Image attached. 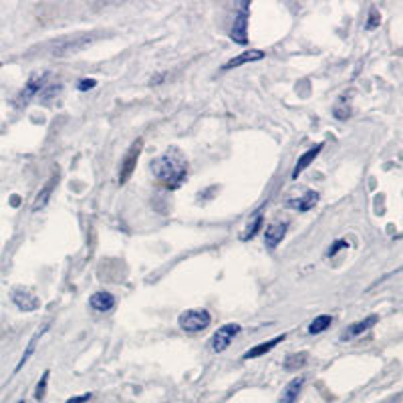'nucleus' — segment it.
<instances>
[{"label":"nucleus","mask_w":403,"mask_h":403,"mask_svg":"<svg viewBox=\"0 0 403 403\" xmlns=\"http://www.w3.org/2000/svg\"><path fill=\"white\" fill-rule=\"evenodd\" d=\"M331 325H333V315L315 316V321H311V325H309V335H321Z\"/></svg>","instance_id":"18"},{"label":"nucleus","mask_w":403,"mask_h":403,"mask_svg":"<svg viewBox=\"0 0 403 403\" xmlns=\"http://www.w3.org/2000/svg\"><path fill=\"white\" fill-rule=\"evenodd\" d=\"M45 81H47V73H43V75H37V77H33L28 83H26V87H25V91H23V99H31L33 95H37V93H40L43 91V87H45Z\"/></svg>","instance_id":"17"},{"label":"nucleus","mask_w":403,"mask_h":403,"mask_svg":"<svg viewBox=\"0 0 403 403\" xmlns=\"http://www.w3.org/2000/svg\"><path fill=\"white\" fill-rule=\"evenodd\" d=\"M302 385H304V377H297L290 381L289 385L282 390V395H280V399L278 403H294L299 399V393H301Z\"/></svg>","instance_id":"16"},{"label":"nucleus","mask_w":403,"mask_h":403,"mask_svg":"<svg viewBox=\"0 0 403 403\" xmlns=\"http://www.w3.org/2000/svg\"><path fill=\"white\" fill-rule=\"evenodd\" d=\"M379 23H381V14L377 13V9H371V11H369V16H367L365 28L367 31H373V28H377Z\"/></svg>","instance_id":"24"},{"label":"nucleus","mask_w":403,"mask_h":403,"mask_svg":"<svg viewBox=\"0 0 403 403\" xmlns=\"http://www.w3.org/2000/svg\"><path fill=\"white\" fill-rule=\"evenodd\" d=\"M47 329H49V323L47 325H43V327H38L37 329V333L31 337V341H28V345H26V351L23 353V357H21V361H18V365H16V369L14 371H21L23 367H25V363L33 357V353L37 351V345H38V341H40V337L47 333Z\"/></svg>","instance_id":"15"},{"label":"nucleus","mask_w":403,"mask_h":403,"mask_svg":"<svg viewBox=\"0 0 403 403\" xmlns=\"http://www.w3.org/2000/svg\"><path fill=\"white\" fill-rule=\"evenodd\" d=\"M263 222H265V216L263 214H256L254 218H252V222L246 226V230L242 232V236H240V240H250L254 238L258 232H260V228H263Z\"/></svg>","instance_id":"20"},{"label":"nucleus","mask_w":403,"mask_h":403,"mask_svg":"<svg viewBox=\"0 0 403 403\" xmlns=\"http://www.w3.org/2000/svg\"><path fill=\"white\" fill-rule=\"evenodd\" d=\"M323 148H325V143H316L315 148H311V150H307L304 153H302L301 158H299V162H297V165H294V170H292V180H297V177L301 176L302 172L309 167V165L313 164L316 160V155L323 151Z\"/></svg>","instance_id":"11"},{"label":"nucleus","mask_w":403,"mask_h":403,"mask_svg":"<svg viewBox=\"0 0 403 403\" xmlns=\"http://www.w3.org/2000/svg\"><path fill=\"white\" fill-rule=\"evenodd\" d=\"M57 182H59V172L57 174H53L49 177V182L40 188V192L37 194V198H35V204H33V212H38V210H43L47 204H49L50 196H53V189L57 186Z\"/></svg>","instance_id":"12"},{"label":"nucleus","mask_w":403,"mask_h":403,"mask_svg":"<svg viewBox=\"0 0 403 403\" xmlns=\"http://www.w3.org/2000/svg\"><path fill=\"white\" fill-rule=\"evenodd\" d=\"M377 321H379L377 315H369L367 319H361V321L353 323V325H349V327L345 329V333L341 335V341H351L355 339V337H359V335H363V333L373 327Z\"/></svg>","instance_id":"9"},{"label":"nucleus","mask_w":403,"mask_h":403,"mask_svg":"<svg viewBox=\"0 0 403 403\" xmlns=\"http://www.w3.org/2000/svg\"><path fill=\"white\" fill-rule=\"evenodd\" d=\"M141 150H143V139L138 138L127 150L126 158L121 160V172H119V186H126L129 182V177L133 176L136 167H138V160L141 155Z\"/></svg>","instance_id":"3"},{"label":"nucleus","mask_w":403,"mask_h":403,"mask_svg":"<svg viewBox=\"0 0 403 403\" xmlns=\"http://www.w3.org/2000/svg\"><path fill=\"white\" fill-rule=\"evenodd\" d=\"M95 85H97L95 79H81L79 85H77V89H79V91H89V89H93Z\"/></svg>","instance_id":"26"},{"label":"nucleus","mask_w":403,"mask_h":403,"mask_svg":"<svg viewBox=\"0 0 403 403\" xmlns=\"http://www.w3.org/2000/svg\"><path fill=\"white\" fill-rule=\"evenodd\" d=\"M91 395H93V393H83L81 397H71V399H67L65 403H85L91 399Z\"/></svg>","instance_id":"27"},{"label":"nucleus","mask_w":403,"mask_h":403,"mask_svg":"<svg viewBox=\"0 0 403 403\" xmlns=\"http://www.w3.org/2000/svg\"><path fill=\"white\" fill-rule=\"evenodd\" d=\"M307 359H309V355L304 351L292 353V355L287 357V361H285V369H287V371H297V369L307 365Z\"/></svg>","instance_id":"19"},{"label":"nucleus","mask_w":403,"mask_h":403,"mask_svg":"<svg viewBox=\"0 0 403 403\" xmlns=\"http://www.w3.org/2000/svg\"><path fill=\"white\" fill-rule=\"evenodd\" d=\"M210 323H212V315L206 309H188L177 316V325L184 333H200L210 327Z\"/></svg>","instance_id":"2"},{"label":"nucleus","mask_w":403,"mask_h":403,"mask_svg":"<svg viewBox=\"0 0 403 403\" xmlns=\"http://www.w3.org/2000/svg\"><path fill=\"white\" fill-rule=\"evenodd\" d=\"M316 202H319V194H316L315 189H307L302 198H299V200H289L287 206H289V208H294V210H299V212H309V210L315 208Z\"/></svg>","instance_id":"14"},{"label":"nucleus","mask_w":403,"mask_h":403,"mask_svg":"<svg viewBox=\"0 0 403 403\" xmlns=\"http://www.w3.org/2000/svg\"><path fill=\"white\" fill-rule=\"evenodd\" d=\"M242 331L238 323H228V325H222L214 333V337L210 341V349L214 353H224L230 347V343L238 337V333Z\"/></svg>","instance_id":"4"},{"label":"nucleus","mask_w":403,"mask_h":403,"mask_svg":"<svg viewBox=\"0 0 403 403\" xmlns=\"http://www.w3.org/2000/svg\"><path fill=\"white\" fill-rule=\"evenodd\" d=\"M61 89H63L61 83H57V85H49V87H43V91H40V99L45 101V103H49L50 99H55V97L61 93Z\"/></svg>","instance_id":"22"},{"label":"nucleus","mask_w":403,"mask_h":403,"mask_svg":"<svg viewBox=\"0 0 403 403\" xmlns=\"http://www.w3.org/2000/svg\"><path fill=\"white\" fill-rule=\"evenodd\" d=\"M151 174L167 189H177L188 180V160L176 148L167 150L155 160H151Z\"/></svg>","instance_id":"1"},{"label":"nucleus","mask_w":403,"mask_h":403,"mask_svg":"<svg viewBox=\"0 0 403 403\" xmlns=\"http://www.w3.org/2000/svg\"><path fill=\"white\" fill-rule=\"evenodd\" d=\"M11 299L16 304V309L23 311V313H35L40 309V299L33 290L25 289V287H14L11 290Z\"/></svg>","instance_id":"5"},{"label":"nucleus","mask_w":403,"mask_h":403,"mask_svg":"<svg viewBox=\"0 0 403 403\" xmlns=\"http://www.w3.org/2000/svg\"><path fill=\"white\" fill-rule=\"evenodd\" d=\"M266 53L260 49H250V50H244V53H240L238 57H234V59H230L228 63H224V71L228 69H236V67H242V65L246 63H254V61H260V59H265Z\"/></svg>","instance_id":"10"},{"label":"nucleus","mask_w":403,"mask_h":403,"mask_svg":"<svg viewBox=\"0 0 403 403\" xmlns=\"http://www.w3.org/2000/svg\"><path fill=\"white\" fill-rule=\"evenodd\" d=\"M351 114H353L351 105H349V103H345L343 99L337 101V105L333 107V117H335V119H339V121H347V119L351 117Z\"/></svg>","instance_id":"21"},{"label":"nucleus","mask_w":403,"mask_h":403,"mask_svg":"<svg viewBox=\"0 0 403 403\" xmlns=\"http://www.w3.org/2000/svg\"><path fill=\"white\" fill-rule=\"evenodd\" d=\"M287 339V335L282 333V335H277V337H272L270 341H265V343H258L256 347H252V349H248V351L242 355V359H256V357H263L265 353L272 351L277 345H280L282 341Z\"/></svg>","instance_id":"13"},{"label":"nucleus","mask_w":403,"mask_h":403,"mask_svg":"<svg viewBox=\"0 0 403 403\" xmlns=\"http://www.w3.org/2000/svg\"><path fill=\"white\" fill-rule=\"evenodd\" d=\"M248 6L250 2H242V9L234 18V25L230 28V37L238 45H246L248 43Z\"/></svg>","instance_id":"6"},{"label":"nucleus","mask_w":403,"mask_h":403,"mask_svg":"<svg viewBox=\"0 0 403 403\" xmlns=\"http://www.w3.org/2000/svg\"><path fill=\"white\" fill-rule=\"evenodd\" d=\"M343 248H345V250L349 248V244H347V240H337V242H335V244H333V246L329 248L327 256H335V254H337V252L343 250Z\"/></svg>","instance_id":"25"},{"label":"nucleus","mask_w":403,"mask_h":403,"mask_svg":"<svg viewBox=\"0 0 403 403\" xmlns=\"http://www.w3.org/2000/svg\"><path fill=\"white\" fill-rule=\"evenodd\" d=\"M89 304H91V309L97 311V313H109L115 307V297L111 292H107V290H97V292L91 294Z\"/></svg>","instance_id":"8"},{"label":"nucleus","mask_w":403,"mask_h":403,"mask_svg":"<svg viewBox=\"0 0 403 403\" xmlns=\"http://www.w3.org/2000/svg\"><path fill=\"white\" fill-rule=\"evenodd\" d=\"M289 224L287 222H272L270 226L266 228L265 232V246L268 250H275L278 244L282 242V238L287 236Z\"/></svg>","instance_id":"7"},{"label":"nucleus","mask_w":403,"mask_h":403,"mask_svg":"<svg viewBox=\"0 0 403 403\" xmlns=\"http://www.w3.org/2000/svg\"><path fill=\"white\" fill-rule=\"evenodd\" d=\"M49 371H45L43 373V377H40V381L37 383V390H35V397H37L38 402H43L45 399V395H47V383H49Z\"/></svg>","instance_id":"23"}]
</instances>
